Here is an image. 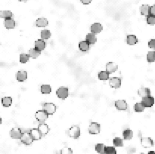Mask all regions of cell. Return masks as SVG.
Segmentation results:
<instances>
[{"instance_id":"obj_1","label":"cell","mask_w":155,"mask_h":154,"mask_svg":"<svg viewBox=\"0 0 155 154\" xmlns=\"http://www.w3.org/2000/svg\"><path fill=\"white\" fill-rule=\"evenodd\" d=\"M43 110L48 115H52L56 111V106L52 103H45L43 104Z\"/></svg>"},{"instance_id":"obj_2","label":"cell","mask_w":155,"mask_h":154,"mask_svg":"<svg viewBox=\"0 0 155 154\" xmlns=\"http://www.w3.org/2000/svg\"><path fill=\"white\" fill-rule=\"evenodd\" d=\"M49 117V115L42 110H38L36 113V119L39 123H44Z\"/></svg>"},{"instance_id":"obj_3","label":"cell","mask_w":155,"mask_h":154,"mask_svg":"<svg viewBox=\"0 0 155 154\" xmlns=\"http://www.w3.org/2000/svg\"><path fill=\"white\" fill-rule=\"evenodd\" d=\"M68 135L71 138L74 139L79 138L80 136V129L79 126H73L69 129Z\"/></svg>"},{"instance_id":"obj_4","label":"cell","mask_w":155,"mask_h":154,"mask_svg":"<svg viewBox=\"0 0 155 154\" xmlns=\"http://www.w3.org/2000/svg\"><path fill=\"white\" fill-rule=\"evenodd\" d=\"M20 141L25 145H30L33 143V140L30 135V132H24L20 138Z\"/></svg>"},{"instance_id":"obj_5","label":"cell","mask_w":155,"mask_h":154,"mask_svg":"<svg viewBox=\"0 0 155 154\" xmlns=\"http://www.w3.org/2000/svg\"><path fill=\"white\" fill-rule=\"evenodd\" d=\"M56 94L58 98L61 99H65L68 96V88L66 87H60L56 91Z\"/></svg>"},{"instance_id":"obj_6","label":"cell","mask_w":155,"mask_h":154,"mask_svg":"<svg viewBox=\"0 0 155 154\" xmlns=\"http://www.w3.org/2000/svg\"><path fill=\"white\" fill-rule=\"evenodd\" d=\"M141 103L144 105V107H150L154 104V98L151 96L144 97L142 98V101Z\"/></svg>"},{"instance_id":"obj_7","label":"cell","mask_w":155,"mask_h":154,"mask_svg":"<svg viewBox=\"0 0 155 154\" xmlns=\"http://www.w3.org/2000/svg\"><path fill=\"white\" fill-rule=\"evenodd\" d=\"M22 135H23V132L19 128H14L10 132V136L13 139H20Z\"/></svg>"},{"instance_id":"obj_8","label":"cell","mask_w":155,"mask_h":154,"mask_svg":"<svg viewBox=\"0 0 155 154\" xmlns=\"http://www.w3.org/2000/svg\"><path fill=\"white\" fill-rule=\"evenodd\" d=\"M89 132L92 135H97L100 132V125L97 123H92L89 127Z\"/></svg>"},{"instance_id":"obj_9","label":"cell","mask_w":155,"mask_h":154,"mask_svg":"<svg viewBox=\"0 0 155 154\" xmlns=\"http://www.w3.org/2000/svg\"><path fill=\"white\" fill-rule=\"evenodd\" d=\"M29 132H30V135H31L33 141H38L42 138V135L38 129H32Z\"/></svg>"},{"instance_id":"obj_10","label":"cell","mask_w":155,"mask_h":154,"mask_svg":"<svg viewBox=\"0 0 155 154\" xmlns=\"http://www.w3.org/2000/svg\"><path fill=\"white\" fill-rule=\"evenodd\" d=\"M141 144L145 148L151 147L153 146V141L150 138H141Z\"/></svg>"},{"instance_id":"obj_11","label":"cell","mask_w":155,"mask_h":154,"mask_svg":"<svg viewBox=\"0 0 155 154\" xmlns=\"http://www.w3.org/2000/svg\"><path fill=\"white\" fill-rule=\"evenodd\" d=\"M115 107L119 110H126L127 109V103L124 100H117L115 101Z\"/></svg>"},{"instance_id":"obj_12","label":"cell","mask_w":155,"mask_h":154,"mask_svg":"<svg viewBox=\"0 0 155 154\" xmlns=\"http://www.w3.org/2000/svg\"><path fill=\"white\" fill-rule=\"evenodd\" d=\"M109 83L112 88H118L121 86V79L118 77H113L110 79Z\"/></svg>"},{"instance_id":"obj_13","label":"cell","mask_w":155,"mask_h":154,"mask_svg":"<svg viewBox=\"0 0 155 154\" xmlns=\"http://www.w3.org/2000/svg\"><path fill=\"white\" fill-rule=\"evenodd\" d=\"M117 69V65L114 62H109L106 64V71L108 73H113L116 72Z\"/></svg>"},{"instance_id":"obj_14","label":"cell","mask_w":155,"mask_h":154,"mask_svg":"<svg viewBox=\"0 0 155 154\" xmlns=\"http://www.w3.org/2000/svg\"><path fill=\"white\" fill-rule=\"evenodd\" d=\"M27 78V73L24 70H20L16 74V79L19 82H24Z\"/></svg>"},{"instance_id":"obj_15","label":"cell","mask_w":155,"mask_h":154,"mask_svg":"<svg viewBox=\"0 0 155 154\" xmlns=\"http://www.w3.org/2000/svg\"><path fill=\"white\" fill-rule=\"evenodd\" d=\"M38 129H39V132H41V134L43 135H46L49 133V127L47 124L46 123H40L38 126Z\"/></svg>"},{"instance_id":"obj_16","label":"cell","mask_w":155,"mask_h":154,"mask_svg":"<svg viewBox=\"0 0 155 154\" xmlns=\"http://www.w3.org/2000/svg\"><path fill=\"white\" fill-rule=\"evenodd\" d=\"M86 41L90 45L95 44V43L97 42V38H96V34H94V33H88V34L86 35Z\"/></svg>"},{"instance_id":"obj_17","label":"cell","mask_w":155,"mask_h":154,"mask_svg":"<svg viewBox=\"0 0 155 154\" xmlns=\"http://www.w3.org/2000/svg\"><path fill=\"white\" fill-rule=\"evenodd\" d=\"M102 30H103V27L99 23H95V24H93L91 26V31L94 34H97V33H101Z\"/></svg>"},{"instance_id":"obj_18","label":"cell","mask_w":155,"mask_h":154,"mask_svg":"<svg viewBox=\"0 0 155 154\" xmlns=\"http://www.w3.org/2000/svg\"><path fill=\"white\" fill-rule=\"evenodd\" d=\"M4 25L7 29H13L15 27V21L11 17V18L5 19L4 21Z\"/></svg>"},{"instance_id":"obj_19","label":"cell","mask_w":155,"mask_h":154,"mask_svg":"<svg viewBox=\"0 0 155 154\" xmlns=\"http://www.w3.org/2000/svg\"><path fill=\"white\" fill-rule=\"evenodd\" d=\"M36 24L39 27H46L49 24V21L45 17H40L36 20Z\"/></svg>"},{"instance_id":"obj_20","label":"cell","mask_w":155,"mask_h":154,"mask_svg":"<svg viewBox=\"0 0 155 154\" xmlns=\"http://www.w3.org/2000/svg\"><path fill=\"white\" fill-rule=\"evenodd\" d=\"M46 48V43L43 40H38L35 43V49H37L39 52H42Z\"/></svg>"},{"instance_id":"obj_21","label":"cell","mask_w":155,"mask_h":154,"mask_svg":"<svg viewBox=\"0 0 155 154\" xmlns=\"http://www.w3.org/2000/svg\"><path fill=\"white\" fill-rule=\"evenodd\" d=\"M138 95L140 97H142V98H144V97H147V96L150 95V91L149 88H141L138 91Z\"/></svg>"},{"instance_id":"obj_22","label":"cell","mask_w":155,"mask_h":154,"mask_svg":"<svg viewBox=\"0 0 155 154\" xmlns=\"http://www.w3.org/2000/svg\"><path fill=\"white\" fill-rule=\"evenodd\" d=\"M126 42L130 46H134L138 43V39L134 35H129L126 38Z\"/></svg>"},{"instance_id":"obj_23","label":"cell","mask_w":155,"mask_h":154,"mask_svg":"<svg viewBox=\"0 0 155 154\" xmlns=\"http://www.w3.org/2000/svg\"><path fill=\"white\" fill-rule=\"evenodd\" d=\"M123 137L125 140H130L133 137V132L130 129H125L123 132Z\"/></svg>"},{"instance_id":"obj_24","label":"cell","mask_w":155,"mask_h":154,"mask_svg":"<svg viewBox=\"0 0 155 154\" xmlns=\"http://www.w3.org/2000/svg\"><path fill=\"white\" fill-rule=\"evenodd\" d=\"M12 17L13 14L11 11H8V10H5V11H0V17H1V18L8 19L11 18Z\"/></svg>"},{"instance_id":"obj_25","label":"cell","mask_w":155,"mask_h":154,"mask_svg":"<svg viewBox=\"0 0 155 154\" xmlns=\"http://www.w3.org/2000/svg\"><path fill=\"white\" fill-rule=\"evenodd\" d=\"M90 45L86 41H82L80 42V44H79V49H80V51H82V52H87V51L90 49Z\"/></svg>"},{"instance_id":"obj_26","label":"cell","mask_w":155,"mask_h":154,"mask_svg":"<svg viewBox=\"0 0 155 154\" xmlns=\"http://www.w3.org/2000/svg\"><path fill=\"white\" fill-rule=\"evenodd\" d=\"M2 104L4 107H10L12 104V98L11 97H4L2 98Z\"/></svg>"},{"instance_id":"obj_27","label":"cell","mask_w":155,"mask_h":154,"mask_svg":"<svg viewBox=\"0 0 155 154\" xmlns=\"http://www.w3.org/2000/svg\"><path fill=\"white\" fill-rule=\"evenodd\" d=\"M140 12L142 15L148 16L149 12H150V6L147 5H141V8H140Z\"/></svg>"},{"instance_id":"obj_28","label":"cell","mask_w":155,"mask_h":154,"mask_svg":"<svg viewBox=\"0 0 155 154\" xmlns=\"http://www.w3.org/2000/svg\"><path fill=\"white\" fill-rule=\"evenodd\" d=\"M41 54V52H39V51H38L37 49H36L34 48V49H31L30 51H29V56H30V58H38V57L39 56V55Z\"/></svg>"},{"instance_id":"obj_29","label":"cell","mask_w":155,"mask_h":154,"mask_svg":"<svg viewBox=\"0 0 155 154\" xmlns=\"http://www.w3.org/2000/svg\"><path fill=\"white\" fill-rule=\"evenodd\" d=\"M109 75L110 73H108L107 71H102L99 73L98 76H99V79L100 80H108L109 79Z\"/></svg>"},{"instance_id":"obj_30","label":"cell","mask_w":155,"mask_h":154,"mask_svg":"<svg viewBox=\"0 0 155 154\" xmlns=\"http://www.w3.org/2000/svg\"><path fill=\"white\" fill-rule=\"evenodd\" d=\"M40 90L42 94H50L52 91V88L49 85H42L41 86Z\"/></svg>"},{"instance_id":"obj_31","label":"cell","mask_w":155,"mask_h":154,"mask_svg":"<svg viewBox=\"0 0 155 154\" xmlns=\"http://www.w3.org/2000/svg\"><path fill=\"white\" fill-rule=\"evenodd\" d=\"M106 147L103 144H98L96 145V152L100 154H105V150Z\"/></svg>"},{"instance_id":"obj_32","label":"cell","mask_w":155,"mask_h":154,"mask_svg":"<svg viewBox=\"0 0 155 154\" xmlns=\"http://www.w3.org/2000/svg\"><path fill=\"white\" fill-rule=\"evenodd\" d=\"M51 32L48 30H43L41 32V38L42 40H48L51 37Z\"/></svg>"},{"instance_id":"obj_33","label":"cell","mask_w":155,"mask_h":154,"mask_svg":"<svg viewBox=\"0 0 155 154\" xmlns=\"http://www.w3.org/2000/svg\"><path fill=\"white\" fill-rule=\"evenodd\" d=\"M30 59V56L28 54H21L20 55V62L22 64H25Z\"/></svg>"},{"instance_id":"obj_34","label":"cell","mask_w":155,"mask_h":154,"mask_svg":"<svg viewBox=\"0 0 155 154\" xmlns=\"http://www.w3.org/2000/svg\"><path fill=\"white\" fill-rule=\"evenodd\" d=\"M113 144L115 147H123V140L120 138L117 137L113 140Z\"/></svg>"},{"instance_id":"obj_35","label":"cell","mask_w":155,"mask_h":154,"mask_svg":"<svg viewBox=\"0 0 155 154\" xmlns=\"http://www.w3.org/2000/svg\"><path fill=\"white\" fill-rule=\"evenodd\" d=\"M144 108H145V107H144V105H143L141 103H137V104H135V106H134V110H135V112H138V113L144 111Z\"/></svg>"},{"instance_id":"obj_36","label":"cell","mask_w":155,"mask_h":154,"mask_svg":"<svg viewBox=\"0 0 155 154\" xmlns=\"http://www.w3.org/2000/svg\"><path fill=\"white\" fill-rule=\"evenodd\" d=\"M147 60L150 63L155 61V52H149L147 53Z\"/></svg>"},{"instance_id":"obj_37","label":"cell","mask_w":155,"mask_h":154,"mask_svg":"<svg viewBox=\"0 0 155 154\" xmlns=\"http://www.w3.org/2000/svg\"><path fill=\"white\" fill-rule=\"evenodd\" d=\"M105 154H117V150L114 147H106Z\"/></svg>"},{"instance_id":"obj_38","label":"cell","mask_w":155,"mask_h":154,"mask_svg":"<svg viewBox=\"0 0 155 154\" xmlns=\"http://www.w3.org/2000/svg\"><path fill=\"white\" fill-rule=\"evenodd\" d=\"M147 23L149 25H154L155 24V16L150 15L147 16Z\"/></svg>"},{"instance_id":"obj_39","label":"cell","mask_w":155,"mask_h":154,"mask_svg":"<svg viewBox=\"0 0 155 154\" xmlns=\"http://www.w3.org/2000/svg\"><path fill=\"white\" fill-rule=\"evenodd\" d=\"M60 154H73V150L69 147H64L61 150Z\"/></svg>"},{"instance_id":"obj_40","label":"cell","mask_w":155,"mask_h":154,"mask_svg":"<svg viewBox=\"0 0 155 154\" xmlns=\"http://www.w3.org/2000/svg\"><path fill=\"white\" fill-rule=\"evenodd\" d=\"M148 46L150 49H155V40H150L148 43Z\"/></svg>"},{"instance_id":"obj_41","label":"cell","mask_w":155,"mask_h":154,"mask_svg":"<svg viewBox=\"0 0 155 154\" xmlns=\"http://www.w3.org/2000/svg\"><path fill=\"white\" fill-rule=\"evenodd\" d=\"M149 14H150V15L155 16V5L150 7V12H149Z\"/></svg>"},{"instance_id":"obj_42","label":"cell","mask_w":155,"mask_h":154,"mask_svg":"<svg viewBox=\"0 0 155 154\" xmlns=\"http://www.w3.org/2000/svg\"><path fill=\"white\" fill-rule=\"evenodd\" d=\"M81 1V2L83 4H84V5H88V4L91 3L92 0H80Z\"/></svg>"},{"instance_id":"obj_43","label":"cell","mask_w":155,"mask_h":154,"mask_svg":"<svg viewBox=\"0 0 155 154\" xmlns=\"http://www.w3.org/2000/svg\"><path fill=\"white\" fill-rule=\"evenodd\" d=\"M147 154H155V152L154 151H150V152H148Z\"/></svg>"},{"instance_id":"obj_44","label":"cell","mask_w":155,"mask_h":154,"mask_svg":"<svg viewBox=\"0 0 155 154\" xmlns=\"http://www.w3.org/2000/svg\"><path fill=\"white\" fill-rule=\"evenodd\" d=\"M19 1H20V2H27L28 0H19Z\"/></svg>"},{"instance_id":"obj_45","label":"cell","mask_w":155,"mask_h":154,"mask_svg":"<svg viewBox=\"0 0 155 154\" xmlns=\"http://www.w3.org/2000/svg\"><path fill=\"white\" fill-rule=\"evenodd\" d=\"M2 124V118H1V117H0V125Z\"/></svg>"},{"instance_id":"obj_46","label":"cell","mask_w":155,"mask_h":154,"mask_svg":"<svg viewBox=\"0 0 155 154\" xmlns=\"http://www.w3.org/2000/svg\"><path fill=\"white\" fill-rule=\"evenodd\" d=\"M141 154H144V153H141Z\"/></svg>"}]
</instances>
